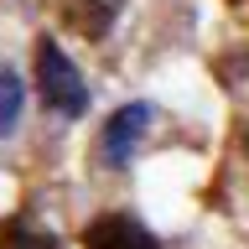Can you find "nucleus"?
Instances as JSON below:
<instances>
[{"instance_id": "1", "label": "nucleus", "mask_w": 249, "mask_h": 249, "mask_svg": "<svg viewBox=\"0 0 249 249\" xmlns=\"http://www.w3.org/2000/svg\"><path fill=\"white\" fill-rule=\"evenodd\" d=\"M36 93H42L57 114H83V109H89L83 73L73 68V57H68L52 36H42V42H36Z\"/></svg>"}, {"instance_id": "2", "label": "nucleus", "mask_w": 249, "mask_h": 249, "mask_svg": "<svg viewBox=\"0 0 249 249\" xmlns=\"http://www.w3.org/2000/svg\"><path fill=\"white\" fill-rule=\"evenodd\" d=\"M83 249H161V239L135 213H99L83 229Z\"/></svg>"}, {"instance_id": "3", "label": "nucleus", "mask_w": 249, "mask_h": 249, "mask_svg": "<svg viewBox=\"0 0 249 249\" xmlns=\"http://www.w3.org/2000/svg\"><path fill=\"white\" fill-rule=\"evenodd\" d=\"M145 124H151V104H124L114 120L104 124V156L114 166H124L130 156H135L140 135H145Z\"/></svg>"}, {"instance_id": "4", "label": "nucleus", "mask_w": 249, "mask_h": 249, "mask_svg": "<svg viewBox=\"0 0 249 249\" xmlns=\"http://www.w3.org/2000/svg\"><path fill=\"white\" fill-rule=\"evenodd\" d=\"M57 16L78 36H104L120 16V0H57Z\"/></svg>"}, {"instance_id": "5", "label": "nucleus", "mask_w": 249, "mask_h": 249, "mask_svg": "<svg viewBox=\"0 0 249 249\" xmlns=\"http://www.w3.org/2000/svg\"><path fill=\"white\" fill-rule=\"evenodd\" d=\"M16 114H21V78L0 73V135L16 130Z\"/></svg>"}, {"instance_id": "6", "label": "nucleus", "mask_w": 249, "mask_h": 249, "mask_svg": "<svg viewBox=\"0 0 249 249\" xmlns=\"http://www.w3.org/2000/svg\"><path fill=\"white\" fill-rule=\"evenodd\" d=\"M5 249H57L52 244V233L47 229H36V223H11V233H5Z\"/></svg>"}, {"instance_id": "7", "label": "nucleus", "mask_w": 249, "mask_h": 249, "mask_svg": "<svg viewBox=\"0 0 249 249\" xmlns=\"http://www.w3.org/2000/svg\"><path fill=\"white\" fill-rule=\"evenodd\" d=\"M244 156H249V130H244Z\"/></svg>"}]
</instances>
